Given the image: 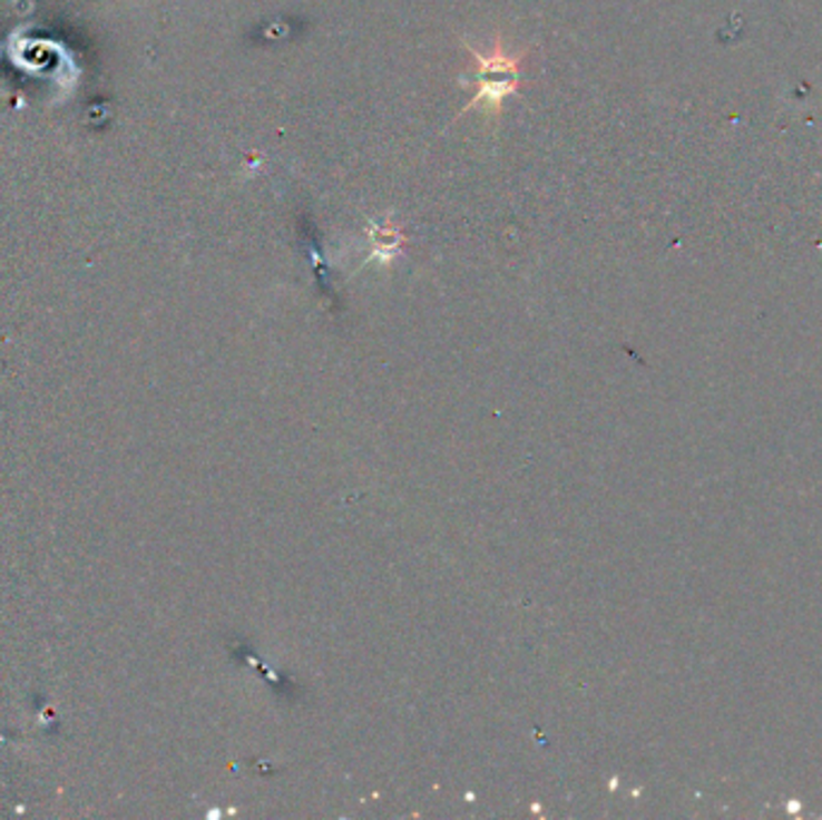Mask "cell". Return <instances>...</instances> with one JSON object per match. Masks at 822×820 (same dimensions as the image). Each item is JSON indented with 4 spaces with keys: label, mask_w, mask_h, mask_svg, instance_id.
Masks as SVG:
<instances>
[{
    "label": "cell",
    "mask_w": 822,
    "mask_h": 820,
    "mask_svg": "<svg viewBox=\"0 0 822 820\" xmlns=\"http://www.w3.org/2000/svg\"><path fill=\"white\" fill-rule=\"evenodd\" d=\"M469 53L474 56V68H471L462 78H471L477 82L474 97L469 99L464 111L481 109L483 114L500 116L502 104L508 97L520 92V70H522V53H510L502 47V41L493 43L491 53H479L474 47H467Z\"/></svg>",
    "instance_id": "obj_1"
}]
</instances>
